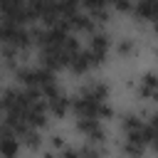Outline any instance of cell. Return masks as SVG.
<instances>
[{
  "instance_id": "1",
  "label": "cell",
  "mask_w": 158,
  "mask_h": 158,
  "mask_svg": "<svg viewBox=\"0 0 158 158\" xmlns=\"http://www.w3.org/2000/svg\"><path fill=\"white\" fill-rule=\"evenodd\" d=\"M106 86L94 81V84H86L77 96H74V111L79 118H106L109 116V104H106Z\"/></svg>"
},
{
  "instance_id": "2",
  "label": "cell",
  "mask_w": 158,
  "mask_h": 158,
  "mask_svg": "<svg viewBox=\"0 0 158 158\" xmlns=\"http://www.w3.org/2000/svg\"><path fill=\"white\" fill-rule=\"evenodd\" d=\"M20 148V138L7 128V126H0V156L2 158H12Z\"/></svg>"
},
{
  "instance_id": "3",
  "label": "cell",
  "mask_w": 158,
  "mask_h": 158,
  "mask_svg": "<svg viewBox=\"0 0 158 158\" xmlns=\"http://www.w3.org/2000/svg\"><path fill=\"white\" fill-rule=\"evenodd\" d=\"M153 86H156V79H153V74H148L146 79H143V94L151 99L153 96Z\"/></svg>"
}]
</instances>
